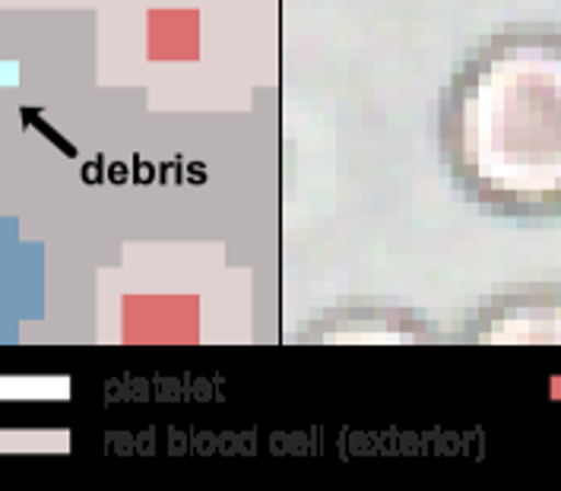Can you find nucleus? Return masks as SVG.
Listing matches in <instances>:
<instances>
[{
  "mask_svg": "<svg viewBox=\"0 0 561 491\" xmlns=\"http://www.w3.org/2000/svg\"><path fill=\"white\" fill-rule=\"evenodd\" d=\"M438 149L454 187L482 213L561 219V30L482 38L442 92Z\"/></svg>",
  "mask_w": 561,
  "mask_h": 491,
  "instance_id": "1",
  "label": "nucleus"
},
{
  "mask_svg": "<svg viewBox=\"0 0 561 491\" xmlns=\"http://www.w3.org/2000/svg\"><path fill=\"white\" fill-rule=\"evenodd\" d=\"M457 340L476 346H559L561 283H530L482 298L467 315Z\"/></svg>",
  "mask_w": 561,
  "mask_h": 491,
  "instance_id": "2",
  "label": "nucleus"
}]
</instances>
